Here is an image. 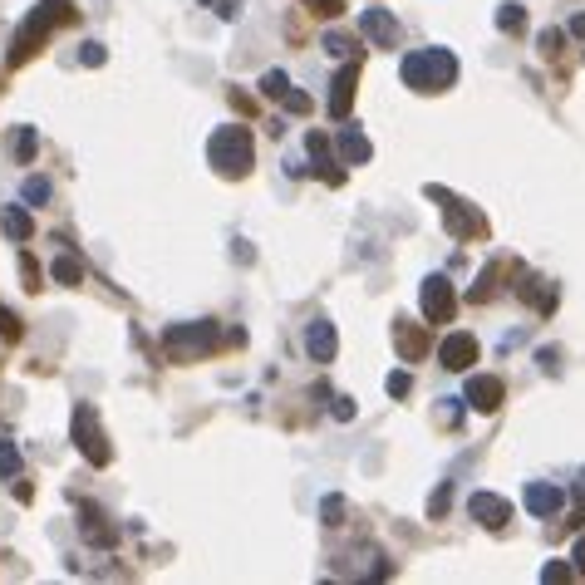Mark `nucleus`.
I'll return each mask as SVG.
<instances>
[{
	"label": "nucleus",
	"instance_id": "obj_1",
	"mask_svg": "<svg viewBox=\"0 0 585 585\" xmlns=\"http://www.w3.org/2000/svg\"><path fill=\"white\" fill-rule=\"evenodd\" d=\"M79 20V10L69 5V0H40L30 15H25V25L15 30V40H10V69H20L25 59L40 55V45L55 35L59 25H74Z\"/></svg>",
	"mask_w": 585,
	"mask_h": 585
},
{
	"label": "nucleus",
	"instance_id": "obj_2",
	"mask_svg": "<svg viewBox=\"0 0 585 585\" xmlns=\"http://www.w3.org/2000/svg\"><path fill=\"white\" fill-rule=\"evenodd\" d=\"M399 74L418 94H443L458 84V59H453V50H413V55H404Z\"/></svg>",
	"mask_w": 585,
	"mask_h": 585
},
{
	"label": "nucleus",
	"instance_id": "obj_3",
	"mask_svg": "<svg viewBox=\"0 0 585 585\" xmlns=\"http://www.w3.org/2000/svg\"><path fill=\"white\" fill-rule=\"evenodd\" d=\"M207 163L217 168L222 177H246L251 163H256V148H251V133L232 123V128H217L212 143H207Z\"/></svg>",
	"mask_w": 585,
	"mask_h": 585
},
{
	"label": "nucleus",
	"instance_id": "obj_4",
	"mask_svg": "<svg viewBox=\"0 0 585 585\" xmlns=\"http://www.w3.org/2000/svg\"><path fill=\"white\" fill-rule=\"evenodd\" d=\"M222 345L217 325L212 320H187V325H168L163 330V350L173 364H192V359H207V354Z\"/></svg>",
	"mask_w": 585,
	"mask_h": 585
},
{
	"label": "nucleus",
	"instance_id": "obj_5",
	"mask_svg": "<svg viewBox=\"0 0 585 585\" xmlns=\"http://www.w3.org/2000/svg\"><path fill=\"white\" fill-rule=\"evenodd\" d=\"M74 448H79L94 468H109V463H114V448H109V438H104V428H99L94 404H74Z\"/></svg>",
	"mask_w": 585,
	"mask_h": 585
},
{
	"label": "nucleus",
	"instance_id": "obj_6",
	"mask_svg": "<svg viewBox=\"0 0 585 585\" xmlns=\"http://www.w3.org/2000/svg\"><path fill=\"white\" fill-rule=\"evenodd\" d=\"M428 197H433V202H443V222H448V232L458 236V241H468V236H477V232H487V227H482V217L472 212L468 202H458L448 187H433V182H428Z\"/></svg>",
	"mask_w": 585,
	"mask_h": 585
},
{
	"label": "nucleus",
	"instance_id": "obj_7",
	"mask_svg": "<svg viewBox=\"0 0 585 585\" xmlns=\"http://www.w3.org/2000/svg\"><path fill=\"white\" fill-rule=\"evenodd\" d=\"M418 300H423V315H428L433 325H453L458 295H453V281H448V276H428L423 291H418Z\"/></svg>",
	"mask_w": 585,
	"mask_h": 585
},
{
	"label": "nucleus",
	"instance_id": "obj_8",
	"mask_svg": "<svg viewBox=\"0 0 585 585\" xmlns=\"http://www.w3.org/2000/svg\"><path fill=\"white\" fill-rule=\"evenodd\" d=\"M512 281H517V286H512V295H517V300H527L536 315H556V300H561V295H556V286H551V281L531 276V271H522V266H512Z\"/></svg>",
	"mask_w": 585,
	"mask_h": 585
},
{
	"label": "nucleus",
	"instance_id": "obj_9",
	"mask_svg": "<svg viewBox=\"0 0 585 585\" xmlns=\"http://www.w3.org/2000/svg\"><path fill=\"white\" fill-rule=\"evenodd\" d=\"M477 354H482V345L472 340L468 330H453V335L438 345V364H443L448 374H468L472 364H477Z\"/></svg>",
	"mask_w": 585,
	"mask_h": 585
},
{
	"label": "nucleus",
	"instance_id": "obj_10",
	"mask_svg": "<svg viewBox=\"0 0 585 585\" xmlns=\"http://www.w3.org/2000/svg\"><path fill=\"white\" fill-rule=\"evenodd\" d=\"M359 30H364V40H369V45H379V50H394V45H399V20H394L384 5L359 10Z\"/></svg>",
	"mask_w": 585,
	"mask_h": 585
},
{
	"label": "nucleus",
	"instance_id": "obj_11",
	"mask_svg": "<svg viewBox=\"0 0 585 585\" xmlns=\"http://www.w3.org/2000/svg\"><path fill=\"white\" fill-rule=\"evenodd\" d=\"M468 517L472 522H482L487 531H502L512 522V502L507 497H497V492H472L468 497Z\"/></svg>",
	"mask_w": 585,
	"mask_h": 585
},
{
	"label": "nucleus",
	"instance_id": "obj_12",
	"mask_svg": "<svg viewBox=\"0 0 585 585\" xmlns=\"http://www.w3.org/2000/svg\"><path fill=\"white\" fill-rule=\"evenodd\" d=\"M394 350L404 364H418L423 354L433 350V335H428V325H418V320H394Z\"/></svg>",
	"mask_w": 585,
	"mask_h": 585
},
{
	"label": "nucleus",
	"instance_id": "obj_13",
	"mask_svg": "<svg viewBox=\"0 0 585 585\" xmlns=\"http://www.w3.org/2000/svg\"><path fill=\"white\" fill-rule=\"evenodd\" d=\"M463 399H468V409H477V413H497L502 399H507V384H502L497 374H472Z\"/></svg>",
	"mask_w": 585,
	"mask_h": 585
},
{
	"label": "nucleus",
	"instance_id": "obj_14",
	"mask_svg": "<svg viewBox=\"0 0 585 585\" xmlns=\"http://www.w3.org/2000/svg\"><path fill=\"white\" fill-rule=\"evenodd\" d=\"M79 531H84V541L89 546H99V551H109L118 546V527L94 507V502H79Z\"/></svg>",
	"mask_w": 585,
	"mask_h": 585
},
{
	"label": "nucleus",
	"instance_id": "obj_15",
	"mask_svg": "<svg viewBox=\"0 0 585 585\" xmlns=\"http://www.w3.org/2000/svg\"><path fill=\"white\" fill-rule=\"evenodd\" d=\"M354 89H359V59L345 64V69L335 74V84H330V118H335V123H345V118H350Z\"/></svg>",
	"mask_w": 585,
	"mask_h": 585
},
{
	"label": "nucleus",
	"instance_id": "obj_16",
	"mask_svg": "<svg viewBox=\"0 0 585 585\" xmlns=\"http://www.w3.org/2000/svg\"><path fill=\"white\" fill-rule=\"evenodd\" d=\"M340 350V335H335V325L330 320H310L305 325V354L315 359V364H330Z\"/></svg>",
	"mask_w": 585,
	"mask_h": 585
},
{
	"label": "nucleus",
	"instance_id": "obj_17",
	"mask_svg": "<svg viewBox=\"0 0 585 585\" xmlns=\"http://www.w3.org/2000/svg\"><path fill=\"white\" fill-rule=\"evenodd\" d=\"M335 148H340V163H345V168H364V163L374 158V148H369V138H364L359 123H345V128H340Z\"/></svg>",
	"mask_w": 585,
	"mask_h": 585
},
{
	"label": "nucleus",
	"instance_id": "obj_18",
	"mask_svg": "<svg viewBox=\"0 0 585 585\" xmlns=\"http://www.w3.org/2000/svg\"><path fill=\"white\" fill-rule=\"evenodd\" d=\"M305 148H310V158H315V173L325 177L330 187H340V182H345V163H330V138H325V133H315V128H310V133H305Z\"/></svg>",
	"mask_w": 585,
	"mask_h": 585
},
{
	"label": "nucleus",
	"instance_id": "obj_19",
	"mask_svg": "<svg viewBox=\"0 0 585 585\" xmlns=\"http://www.w3.org/2000/svg\"><path fill=\"white\" fill-rule=\"evenodd\" d=\"M566 507V492L561 487H551V482H531L527 487V512L531 517H556Z\"/></svg>",
	"mask_w": 585,
	"mask_h": 585
},
{
	"label": "nucleus",
	"instance_id": "obj_20",
	"mask_svg": "<svg viewBox=\"0 0 585 585\" xmlns=\"http://www.w3.org/2000/svg\"><path fill=\"white\" fill-rule=\"evenodd\" d=\"M0 232L10 236L15 246H25V241L35 236V217H30V207H0Z\"/></svg>",
	"mask_w": 585,
	"mask_h": 585
},
{
	"label": "nucleus",
	"instance_id": "obj_21",
	"mask_svg": "<svg viewBox=\"0 0 585 585\" xmlns=\"http://www.w3.org/2000/svg\"><path fill=\"white\" fill-rule=\"evenodd\" d=\"M502 271H507L502 261H487V266H482L477 286H472V291H468V300H472V305H487V300L497 295V281H502Z\"/></svg>",
	"mask_w": 585,
	"mask_h": 585
},
{
	"label": "nucleus",
	"instance_id": "obj_22",
	"mask_svg": "<svg viewBox=\"0 0 585 585\" xmlns=\"http://www.w3.org/2000/svg\"><path fill=\"white\" fill-rule=\"evenodd\" d=\"M497 30H502V35H527V5L507 0V5L497 10Z\"/></svg>",
	"mask_w": 585,
	"mask_h": 585
},
{
	"label": "nucleus",
	"instance_id": "obj_23",
	"mask_svg": "<svg viewBox=\"0 0 585 585\" xmlns=\"http://www.w3.org/2000/svg\"><path fill=\"white\" fill-rule=\"evenodd\" d=\"M50 276H55L59 286H84V266L74 256H59L55 266H50Z\"/></svg>",
	"mask_w": 585,
	"mask_h": 585
},
{
	"label": "nucleus",
	"instance_id": "obj_24",
	"mask_svg": "<svg viewBox=\"0 0 585 585\" xmlns=\"http://www.w3.org/2000/svg\"><path fill=\"white\" fill-rule=\"evenodd\" d=\"M286 89H291V74H286V69H266V74H261V94H266V99H276V104H281V99H286Z\"/></svg>",
	"mask_w": 585,
	"mask_h": 585
},
{
	"label": "nucleus",
	"instance_id": "obj_25",
	"mask_svg": "<svg viewBox=\"0 0 585 585\" xmlns=\"http://www.w3.org/2000/svg\"><path fill=\"white\" fill-rule=\"evenodd\" d=\"M561 45H566V30H561V25H551V30H541V35H536V50H541L546 59L561 55Z\"/></svg>",
	"mask_w": 585,
	"mask_h": 585
},
{
	"label": "nucleus",
	"instance_id": "obj_26",
	"mask_svg": "<svg viewBox=\"0 0 585 585\" xmlns=\"http://www.w3.org/2000/svg\"><path fill=\"white\" fill-rule=\"evenodd\" d=\"M0 477H5V482L20 477V448H15L10 438H0Z\"/></svg>",
	"mask_w": 585,
	"mask_h": 585
},
{
	"label": "nucleus",
	"instance_id": "obj_27",
	"mask_svg": "<svg viewBox=\"0 0 585 585\" xmlns=\"http://www.w3.org/2000/svg\"><path fill=\"white\" fill-rule=\"evenodd\" d=\"M571 576H576V566H566V561H546V566H541V581L546 585H566Z\"/></svg>",
	"mask_w": 585,
	"mask_h": 585
},
{
	"label": "nucleus",
	"instance_id": "obj_28",
	"mask_svg": "<svg viewBox=\"0 0 585 585\" xmlns=\"http://www.w3.org/2000/svg\"><path fill=\"white\" fill-rule=\"evenodd\" d=\"M15 158H20V163L35 158V128H15Z\"/></svg>",
	"mask_w": 585,
	"mask_h": 585
},
{
	"label": "nucleus",
	"instance_id": "obj_29",
	"mask_svg": "<svg viewBox=\"0 0 585 585\" xmlns=\"http://www.w3.org/2000/svg\"><path fill=\"white\" fill-rule=\"evenodd\" d=\"M25 202L45 207V202H50V182H45V177H25Z\"/></svg>",
	"mask_w": 585,
	"mask_h": 585
},
{
	"label": "nucleus",
	"instance_id": "obj_30",
	"mask_svg": "<svg viewBox=\"0 0 585 585\" xmlns=\"http://www.w3.org/2000/svg\"><path fill=\"white\" fill-rule=\"evenodd\" d=\"M20 276H25V291H40V281H45V271L35 266V256H30V251L20 256Z\"/></svg>",
	"mask_w": 585,
	"mask_h": 585
},
{
	"label": "nucleus",
	"instance_id": "obj_31",
	"mask_svg": "<svg viewBox=\"0 0 585 585\" xmlns=\"http://www.w3.org/2000/svg\"><path fill=\"white\" fill-rule=\"evenodd\" d=\"M320 517H325V527H345V497H325Z\"/></svg>",
	"mask_w": 585,
	"mask_h": 585
},
{
	"label": "nucleus",
	"instance_id": "obj_32",
	"mask_svg": "<svg viewBox=\"0 0 585 585\" xmlns=\"http://www.w3.org/2000/svg\"><path fill=\"white\" fill-rule=\"evenodd\" d=\"M281 109H286V114H310V94H300V89H286Z\"/></svg>",
	"mask_w": 585,
	"mask_h": 585
},
{
	"label": "nucleus",
	"instance_id": "obj_33",
	"mask_svg": "<svg viewBox=\"0 0 585 585\" xmlns=\"http://www.w3.org/2000/svg\"><path fill=\"white\" fill-rule=\"evenodd\" d=\"M315 15H325V20H335V15H345V0H305Z\"/></svg>",
	"mask_w": 585,
	"mask_h": 585
},
{
	"label": "nucleus",
	"instance_id": "obj_34",
	"mask_svg": "<svg viewBox=\"0 0 585 585\" xmlns=\"http://www.w3.org/2000/svg\"><path fill=\"white\" fill-rule=\"evenodd\" d=\"M325 50H330V55H350L354 40L350 35H340V30H330V35H325Z\"/></svg>",
	"mask_w": 585,
	"mask_h": 585
},
{
	"label": "nucleus",
	"instance_id": "obj_35",
	"mask_svg": "<svg viewBox=\"0 0 585 585\" xmlns=\"http://www.w3.org/2000/svg\"><path fill=\"white\" fill-rule=\"evenodd\" d=\"M384 389H389L394 399H404V394H409V389H413V379H409V374H404V369H399V374H389V379H384Z\"/></svg>",
	"mask_w": 585,
	"mask_h": 585
},
{
	"label": "nucleus",
	"instance_id": "obj_36",
	"mask_svg": "<svg viewBox=\"0 0 585 585\" xmlns=\"http://www.w3.org/2000/svg\"><path fill=\"white\" fill-rule=\"evenodd\" d=\"M0 340H20V320L0 305Z\"/></svg>",
	"mask_w": 585,
	"mask_h": 585
},
{
	"label": "nucleus",
	"instance_id": "obj_37",
	"mask_svg": "<svg viewBox=\"0 0 585 585\" xmlns=\"http://www.w3.org/2000/svg\"><path fill=\"white\" fill-rule=\"evenodd\" d=\"M448 497H453V487L443 482V487L433 492V502H428V512H433V517H443V512H448Z\"/></svg>",
	"mask_w": 585,
	"mask_h": 585
},
{
	"label": "nucleus",
	"instance_id": "obj_38",
	"mask_svg": "<svg viewBox=\"0 0 585 585\" xmlns=\"http://www.w3.org/2000/svg\"><path fill=\"white\" fill-rule=\"evenodd\" d=\"M79 59H84V64H104V45H99V40L79 45Z\"/></svg>",
	"mask_w": 585,
	"mask_h": 585
},
{
	"label": "nucleus",
	"instance_id": "obj_39",
	"mask_svg": "<svg viewBox=\"0 0 585 585\" xmlns=\"http://www.w3.org/2000/svg\"><path fill=\"white\" fill-rule=\"evenodd\" d=\"M330 413H335L340 423H350V418H354V399H350V394H340V399H335V409H330Z\"/></svg>",
	"mask_w": 585,
	"mask_h": 585
},
{
	"label": "nucleus",
	"instance_id": "obj_40",
	"mask_svg": "<svg viewBox=\"0 0 585 585\" xmlns=\"http://www.w3.org/2000/svg\"><path fill=\"white\" fill-rule=\"evenodd\" d=\"M207 5H212V10L222 15V20H232L236 10H241V0H207Z\"/></svg>",
	"mask_w": 585,
	"mask_h": 585
},
{
	"label": "nucleus",
	"instance_id": "obj_41",
	"mask_svg": "<svg viewBox=\"0 0 585 585\" xmlns=\"http://www.w3.org/2000/svg\"><path fill=\"white\" fill-rule=\"evenodd\" d=\"M556 359H561V350H536V364H541V369H546V374H551V369H556Z\"/></svg>",
	"mask_w": 585,
	"mask_h": 585
},
{
	"label": "nucleus",
	"instance_id": "obj_42",
	"mask_svg": "<svg viewBox=\"0 0 585 585\" xmlns=\"http://www.w3.org/2000/svg\"><path fill=\"white\" fill-rule=\"evenodd\" d=\"M571 561H576V576H585V531H581V541H576V551H571Z\"/></svg>",
	"mask_w": 585,
	"mask_h": 585
},
{
	"label": "nucleus",
	"instance_id": "obj_43",
	"mask_svg": "<svg viewBox=\"0 0 585 585\" xmlns=\"http://www.w3.org/2000/svg\"><path fill=\"white\" fill-rule=\"evenodd\" d=\"M566 30H571L576 40H585V10H581V15H576V20H571V25H566Z\"/></svg>",
	"mask_w": 585,
	"mask_h": 585
}]
</instances>
